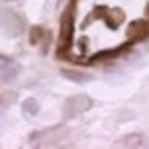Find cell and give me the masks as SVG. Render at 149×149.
<instances>
[{
	"label": "cell",
	"mask_w": 149,
	"mask_h": 149,
	"mask_svg": "<svg viewBox=\"0 0 149 149\" xmlns=\"http://www.w3.org/2000/svg\"><path fill=\"white\" fill-rule=\"evenodd\" d=\"M38 111H40V105H38V101L34 97H28V99L22 101V113L26 117H36Z\"/></svg>",
	"instance_id": "6"
},
{
	"label": "cell",
	"mask_w": 149,
	"mask_h": 149,
	"mask_svg": "<svg viewBox=\"0 0 149 149\" xmlns=\"http://www.w3.org/2000/svg\"><path fill=\"white\" fill-rule=\"evenodd\" d=\"M61 74L67 79V81H73L77 85H87L93 81V74H87V73H81V71H74V69H63Z\"/></svg>",
	"instance_id": "4"
},
{
	"label": "cell",
	"mask_w": 149,
	"mask_h": 149,
	"mask_svg": "<svg viewBox=\"0 0 149 149\" xmlns=\"http://www.w3.org/2000/svg\"><path fill=\"white\" fill-rule=\"evenodd\" d=\"M45 38H49V32H47L42 26H32V28H30V32H28L30 45H40Z\"/></svg>",
	"instance_id": "7"
},
{
	"label": "cell",
	"mask_w": 149,
	"mask_h": 149,
	"mask_svg": "<svg viewBox=\"0 0 149 149\" xmlns=\"http://www.w3.org/2000/svg\"><path fill=\"white\" fill-rule=\"evenodd\" d=\"M115 145H117V147H145V145H147V139H145L141 133H131V135L121 137Z\"/></svg>",
	"instance_id": "3"
},
{
	"label": "cell",
	"mask_w": 149,
	"mask_h": 149,
	"mask_svg": "<svg viewBox=\"0 0 149 149\" xmlns=\"http://www.w3.org/2000/svg\"><path fill=\"white\" fill-rule=\"evenodd\" d=\"M0 61H2V63H8V61H10V56H6V54H2V52H0Z\"/></svg>",
	"instance_id": "8"
},
{
	"label": "cell",
	"mask_w": 149,
	"mask_h": 149,
	"mask_svg": "<svg viewBox=\"0 0 149 149\" xmlns=\"http://www.w3.org/2000/svg\"><path fill=\"white\" fill-rule=\"evenodd\" d=\"M22 18L6 8H0V30H4V34L8 36H18L22 32Z\"/></svg>",
	"instance_id": "2"
},
{
	"label": "cell",
	"mask_w": 149,
	"mask_h": 149,
	"mask_svg": "<svg viewBox=\"0 0 149 149\" xmlns=\"http://www.w3.org/2000/svg\"><path fill=\"white\" fill-rule=\"evenodd\" d=\"M93 107V99L89 95H73L65 101L63 107V121H71L74 117H79L81 113H85L87 109Z\"/></svg>",
	"instance_id": "1"
},
{
	"label": "cell",
	"mask_w": 149,
	"mask_h": 149,
	"mask_svg": "<svg viewBox=\"0 0 149 149\" xmlns=\"http://www.w3.org/2000/svg\"><path fill=\"white\" fill-rule=\"evenodd\" d=\"M18 73H20V67H16V65H12V61H8L0 67V81L2 83H12V81H16Z\"/></svg>",
	"instance_id": "5"
}]
</instances>
